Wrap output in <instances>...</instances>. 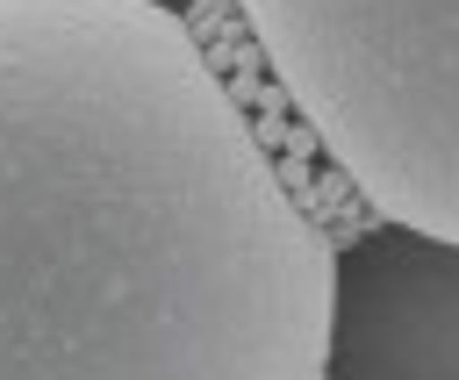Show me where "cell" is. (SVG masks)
Returning <instances> with one entry per match:
<instances>
[{
    "mask_svg": "<svg viewBox=\"0 0 459 380\" xmlns=\"http://www.w3.org/2000/svg\"><path fill=\"white\" fill-rule=\"evenodd\" d=\"M237 14L351 194L459 244V0H237Z\"/></svg>",
    "mask_w": 459,
    "mask_h": 380,
    "instance_id": "cell-2",
    "label": "cell"
},
{
    "mask_svg": "<svg viewBox=\"0 0 459 380\" xmlns=\"http://www.w3.org/2000/svg\"><path fill=\"white\" fill-rule=\"evenodd\" d=\"M143 7H165V14H194L201 0H143Z\"/></svg>",
    "mask_w": 459,
    "mask_h": 380,
    "instance_id": "cell-4",
    "label": "cell"
},
{
    "mask_svg": "<svg viewBox=\"0 0 459 380\" xmlns=\"http://www.w3.org/2000/svg\"><path fill=\"white\" fill-rule=\"evenodd\" d=\"M330 280L186 14L0 0V380H316Z\"/></svg>",
    "mask_w": 459,
    "mask_h": 380,
    "instance_id": "cell-1",
    "label": "cell"
},
{
    "mask_svg": "<svg viewBox=\"0 0 459 380\" xmlns=\"http://www.w3.org/2000/svg\"><path fill=\"white\" fill-rule=\"evenodd\" d=\"M316 380H459V244L402 222L337 244Z\"/></svg>",
    "mask_w": 459,
    "mask_h": 380,
    "instance_id": "cell-3",
    "label": "cell"
}]
</instances>
